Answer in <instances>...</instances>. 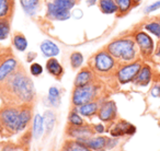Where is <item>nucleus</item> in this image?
Listing matches in <instances>:
<instances>
[{"instance_id": "72a5a7b5", "label": "nucleus", "mask_w": 160, "mask_h": 151, "mask_svg": "<svg viewBox=\"0 0 160 151\" xmlns=\"http://www.w3.org/2000/svg\"><path fill=\"white\" fill-rule=\"evenodd\" d=\"M158 9H160V0L151 3L150 6H148V7L145 9V12H146V13H150V12L156 11V10H158Z\"/></svg>"}, {"instance_id": "412c9836", "label": "nucleus", "mask_w": 160, "mask_h": 151, "mask_svg": "<svg viewBox=\"0 0 160 151\" xmlns=\"http://www.w3.org/2000/svg\"><path fill=\"white\" fill-rule=\"evenodd\" d=\"M99 9L105 14H113L118 11V7L114 0H99Z\"/></svg>"}, {"instance_id": "c85d7f7f", "label": "nucleus", "mask_w": 160, "mask_h": 151, "mask_svg": "<svg viewBox=\"0 0 160 151\" xmlns=\"http://www.w3.org/2000/svg\"><path fill=\"white\" fill-rule=\"evenodd\" d=\"M116 2V5H118V11L121 12V13H125V12H127L129 9L132 8V6H133V0H114Z\"/></svg>"}, {"instance_id": "a211bd4d", "label": "nucleus", "mask_w": 160, "mask_h": 151, "mask_svg": "<svg viewBox=\"0 0 160 151\" xmlns=\"http://www.w3.org/2000/svg\"><path fill=\"white\" fill-rule=\"evenodd\" d=\"M151 80V69L149 66H144L142 67V69L138 72L137 77L135 78V83L138 85H142V87H145L147 85Z\"/></svg>"}, {"instance_id": "a878e982", "label": "nucleus", "mask_w": 160, "mask_h": 151, "mask_svg": "<svg viewBox=\"0 0 160 151\" xmlns=\"http://www.w3.org/2000/svg\"><path fill=\"white\" fill-rule=\"evenodd\" d=\"M43 118H44V124L45 127H46V131L47 134H49L54 128V125H55L56 122V116L52 111H45Z\"/></svg>"}, {"instance_id": "393cba45", "label": "nucleus", "mask_w": 160, "mask_h": 151, "mask_svg": "<svg viewBox=\"0 0 160 151\" xmlns=\"http://www.w3.org/2000/svg\"><path fill=\"white\" fill-rule=\"evenodd\" d=\"M49 104L54 107H57L60 103V92L56 87H52L48 91V96H47Z\"/></svg>"}, {"instance_id": "9b49d317", "label": "nucleus", "mask_w": 160, "mask_h": 151, "mask_svg": "<svg viewBox=\"0 0 160 151\" xmlns=\"http://www.w3.org/2000/svg\"><path fill=\"white\" fill-rule=\"evenodd\" d=\"M94 81H96V73L90 67H86V68L81 69L76 76L73 85L75 87H83V85H87Z\"/></svg>"}, {"instance_id": "f03ea898", "label": "nucleus", "mask_w": 160, "mask_h": 151, "mask_svg": "<svg viewBox=\"0 0 160 151\" xmlns=\"http://www.w3.org/2000/svg\"><path fill=\"white\" fill-rule=\"evenodd\" d=\"M107 51L116 60L132 62L137 55L136 42L132 38H118L107 46Z\"/></svg>"}, {"instance_id": "c9c22d12", "label": "nucleus", "mask_w": 160, "mask_h": 151, "mask_svg": "<svg viewBox=\"0 0 160 151\" xmlns=\"http://www.w3.org/2000/svg\"><path fill=\"white\" fill-rule=\"evenodd\" d=\"M94 130H96V133H99V134H102L103 131H104V126L101 124H98L94 126Z\"/></svg>"}, {"instance_id": "f8f14e48", "label": "nucleus", "mask_w": 160, "mask_h": 151, "mask_svg": "<svg viewBox=\"0 0 160 151\" xmlns=\"http://www.w3.org/2000/svg\"><path fill=\"white\" fill-rule=\"evenodd\" d=\"M94 133H96L94 127H91L86 124L81 125V126H71L70 125V127H68V129H67V134L70 137H75L77 139L91 137Z\"/></svg>"}, {"instance_id": "7ed1b4c3", "label": "nucleus", "mask_w": 160, "mask_h": 151, "mask_svg": "<svg viewBox=\"0 0 160 151\" xmlns=\"http://www.w3.org/2000/svg\"><path fill=\"white\" fill-rule=\"evenodd\" d=\"M102 92V87L97 80L83 87H75L71 96V103L75 107L81 106L89 102L99 101Z\"/></svg>"}, {"instance_id": "473e14b6", "label": "nucleus", "mask_w": 160, "mask_h": 151, "mask_svg": "<svg viewBox=\"0 0 160 151\" xmlns=\"http://www.w3.org/2000/svg\"><path fill=\"white\" fill-rule=\"evenodd\" d=\"M30 71H31V73L34 77H38L43 72V67L40 64H38V62H34L30 67Z\"/></svg>"}, {"instance_id": "f257e3e1", "label": "nucleus", "mask_w": 160, "mask_h": 151, "mask_svg": "<svg viewBox=\"0 0 160 151\" xmlns=\"http://www.w3.org/2000/svg\"><path fill=\"white\" fill-rule=\"evenodd\" d=\"M34 96V85L21 65L0 85V98L2 99L5 104H32Z\"/></svg>"}, {"instance_id": "58836bf2", "label": "nucleus", "mask_w": 160, "mask_h": 151, "mask_svg": "<svg viewBox=\"0 0 160 151\" xmlns=\"http://www.w3.org/2000/svg\"><path fill=\"white\" fill-rule=\"evenodd\" d=\"M156 54H157L158 57H160V46H159V48H158V51H157V53H156Z\"/></svg>"}, {"instance_id": "2eb2a0df", "label": "nucleus", "mask_w": 160, "mask_h": 151, "mask_svg": "<svg viewBox=\"0 0 160 151\" xmlns=\"http://www.w3.org/2000/svg\"><path fill=\"white\" fill-rule=\"evenodd\" d=\"M77 140L81 141L88 148L93 149V150H101V149L107 146V141H108V139L105 137H92V136L91 137L82 138V139H77Z\"/></svg>"}, {"instance_id": "39448f33", "label": "nucleus", "mask_w": 160, "mask_h": 151, "mask_svg": "<svg viewBox=\"0 0 160 151\" xmlns=\"http://www.w3.org/2000/svg\"><path fill=\"white\" fill-rule=\"evenodd\" d=\"M116 66V59L105 49L100 51L90 60V68L96 75H109Z\"/></svg>"}, {"instance_id": "1a4fd4ad", "label": "nucleus", "mask_w": 160, "mask_h": 151, "mask_svg": "<svg viewBox=\"0 0 160 151\" xmlns=\"http://www.w3.org/2000/svg\"><path fill=\"white\" fill-rule=\"evenodd\" d=\"M118 114V109L116 104L113 101H105L99 107L98 116L103 122H111L116 117Z\"/></svg>"}, {"instance_id": "dca6fc26", "label": "nucleus", "mask_w": 160, "mask_h": 151, "mask_svg": "<svg viewBox=\"0 0 160 151\" xmlns=\"http://www.w3.org/2000/svg\"><path fill=\"white\" fill-rule=\"evenodd\" d=\"M99 107H100L99 101H94V102L86 103V104L81 105V106L76 107V111L79 114H81V115L86 116V117H90V116H93L96 114H98Z\"/></svg>"}, {"instance_id": "2f4dec72", "label": "nucleus", "mask_w": 160, "mask_h": 151, "mask_svg": "<svg viewBox=\"0 0 160 151\" xmlns=\"http://www.w3.org/2000/svg\"><path fill=\"white\" fill-rule=\"evenodd\" d=\"M53 2L67 10H71L76 5V0H53Z\"/></svg>"}, {"instance_id": "5701e85b", "label": "nucleus", "mask_w": 160, "mask_h": 151, "mask_svg": "<svg viewBox=\"0 0 160 151\" xmlns=\"http://www.w3.org/2000/svg\"><path fill=\"white\" fill-rule=\"evenodd\" d=\"M44 131V118L40 115L36 114L33 120V136L35 139H38L41 136L43 135Z\"/></svg>"}, {"instance_id": "ea45409f", "label": "nucleus", "mask_w": 160, "mask_h": 151, "mask_svg": "<svg viewBox=\"0 0 160 151\" xmlns=\"http://www.w3.org/2000/svg\"><path fill=\"white\" fill-rule=\"evenodd\" d=\"M133 1H134V2H135V3H138V2H140L142 0H133Z\"/></svg>"}, {"instance_id": "b1692460", "label": "nucleus", "mask_w": 160, "mask_h": 151, "mask_svg": "<svg viewBox=\"0 0 160 151\" xmlns=\"http://www.w3.org/2000/svg\"><path fill=\"white\" fill-rule=\"evenodd\" d=\"M13 45L19 51H24L28 47V41L25 38L24 34L21 32H16L13 35Z\"/></svg>"}, {"instance_id": "ddd939ff", "label": "nucleus", "mask_w": 160, "mask_h": 151, "mask_svg": "<svg viewBox=\"0 0 160 151\" xmlns=\"http://www.w3.org/2000/svg\"><path fill=\"white\" fill-rule=\"evenodd\" d=\"M14 12V0H0V21L10 22Z\"/></svg>"}, {"instance_id": "20e7f679", "label": "nucleus", "mask_w": 160, "mask_h": 151, "mask_svg": "<svg viewBox=\"0 0 160 151\" xmlns=\"http://www.w3.org/2000/svg\"><path fill=\"white\" fill-rule=\"evenodd\" d=\"M21 105L5 104L0 107V128L8 135L19 133V116Z\"/></svg>"}, {"instance_id": "4468645a", "label": "nucleus", "mask_w": 160, "mask_h": 151, "mask_svg": "<svg viewBox=\"0 0 160 151\" xmlns=\"http://www.w3.org/2000/svg\"><path fill=\"white\" fill-rule=\"evenodd\" d=\"M136 131V128L129 123L122 120V122H118L115 126L113 127V129L111 130V135L113 137H120V136L124 135H133Z\"/></svg>"}, {"instance_id": "e433bc0d", "label": "nucleus", "mask_w": 160, "mask_h": 151, "mask_svg": "<svg viewBox=\"0 0 160 151\" xmlns=\"http://www.w3.org/2000/svg\"><path fill=\"white\" fill-rule=\"evenodd\" d=\"M2 151H18L16 148H13V147H5V148L2 149Z\"/></svg>"}, {"instance_id": "7c9ffc66", "label": "nucleus", "mask_w": 160, "mask_h": 151, "mask_svg": "<svg viewBox=\"0 0 160 151\" xmlns=\"http://www.w3.org/2000/svg\"><path fill=\"white\" fill-rule=\"evenodd\" d=\"M145 30L149 32V33L153 34L155 36L160 38V23L158 22H150L148 24L145 25Z\"/></svg>"}, {"instance_id": "f704fd0d", "label": "nucleus", "mask_w": 160, "mask_h": 151, "mask_svg": "<svg viewBox=\"0 0 160 151\" xmlns=\"http://www.w3.org/2000/svg\"><path fill=\"white\" fill-rule=\"evenodd\" d=\"M151 95L153 98H159L160 96V85H155V87L151 89Z\"/></svg>"}, {"instance_id": "9d476101", "label": "nucleus", "mask_w": 160, "mask_h": 151, "mask_svg": "<svg viewBox=\"0 0 160 151\" xmlns=\"http://www.w3.org/2000/svg\"><path fill=\"white\" fill-rule=\"evenodd\" d=\"M135 42H136V45L139 47L142 55L148 56V55H150V54H152L153 41L147 33H145V32H138V33H136Z\"/></svg>"}, {"instance_id": "aec40b11", "label": "nucleus", "mask_w": 160, "mask_h": 151, "mask_svg": "<svg viewBox=\"0 0 160 151\" xmlns=\"http://www.w3.org/2000/svg\"><path fill=\"white\" fill-rule=\"evenodd\" d=\"M60 151H91V149L79 140H68L64 144Z\"/></svg>"}, {"instance_id": "f3484780", "label": "nucleus", "mask_w": 160, "mask_h": 151, "mask_svg": "<svg viewBox=\"0 0 160 151\" xmlns=\"http://www.w3.org/2000/svg\"><path fill=\"white\" fill-rule=\"evenodd\" d=\"M46 70L48 71L49 75H52L53 77H55L56 79L62 78V73H64V69L62 66L59 64L57 59H55L54 57L49 58L46 62Z\"/></svg>"}, {"instance_id": "a19ab883", "label": "nucleus", "mask_w": 160, "mask_h": 151, "mask_svg": "<svg viewBox=\"0 0 160 151\" xmlns=\"http://www.w3.org/2000/svg\"><path fill=\"white\" fill-rule=\"evenodd\" d=\"M98 151H104V150H98Z\"/></svg>"}, {"instance_id": "cd10ccee", "label": "nucleus", "mask_w": 160, "mask_h": 151, "mask_svg": "<svg viewBox=\"0 0 160 151\" xmlns=\"http://www.w3.org/2000/svg\"><path fill=\"white\" fill-rule=\"evenodd\" d=\"M68 123L71 126H81L85 124L83 119L81 118V116L78 114L77 111H72L68 116Z\"/></svg>"}, {"instance_id": "4c0bfd02", "label": "nucleus", "mask_w": 160, "mask_h": 151, "mask_svg": "<svg viewBox=\"0 0 160 151\" xmlns=\"http://www.w3.org/2000/svg\"><path fill=\"white\" fill-rule=\"evenodd\" d=\"M96 2H97V0H89V1H88V5H89V6H93Z\"/></svg>"}, {"instance_id": "bb28decb", "label": "nucleus", "mask_w": 160, "mask_h": 151, "mask_svg": "<svg viewBox=\"0 0 160 151\" xmlns=\"http://www.w3.org/2000/svg\"><path fill=\"white\" fill-rule=\"evenodd\" d=\"M83 62V56L79 51H73L70 55V65L72 69H78Z\"/></svg>"}, {"instance_id": "4be33fe9", "label": "nucleus", "mask_w": 160, "mask_h": 151, "mask_svg": "<svg viewBox=\"0 0 160 151\" xmlns=\"http://www.w3.org/2000/svg\"><path fill=\"white\" fill-rule=\"evenodd\" d=\"M20 3L29 16H34L40 7V0H20Z\"/></svg>"}, {"instance_id": "c756f323", "label": "nucleus", "mask_w": 160, "mask_h": 151, "mask_svg": "<svg viewBox=\"0 0 160 151\" xmlns=\"http://www.w3.org/2000/svg\"><path fill=\"white\" fill-rule=\"evenodd\" d=\"M10 33V22L0 21V41H3L8 37Z\"/></svg>"}, {"instance_id": "6e6552de", "label": "nucleus", "mask_w": 160, "mask_h": 151, "mask_svg": "<svg viewBox=\"0 0 160 151\" xmlns=\"http://www.w3.org/2000/svg\"><path fill=\"white\" fill-rule=\"evenodd\" d=\"M46 17L49 20L54 21H65L69 19L70 17V10L64 9V8L59 7L56 3L52 2L47 3L46 8Z\"/></svg>"}, {"instance_id": "423d86ee", "label": "nucleus", "mask_w": 160, "mask_h": 151, "mask_svg": "<svg viewBox=\"0 0 160 151\" xmlns=\"http://www.w3.org/2000/svg\"><path fill=\"white\" fill-rule=\"evenodd\" d=\"M20 67L19 60L12 54L0 56V85Z\"/></svg>"}, {"instance_id": "0eeeda50", "label": "nucleus", "mask_w": 160, "mask_h": 151, "mask_svg": "<svg viewBox=\"0 0 160 151\" xmlns=\"http://www.w3.org/2000/svg\"><path fill=\"white\" fill-rule=\"evenodd\" d=\"M142 64L139 61H134L129 62L127 65H124L123 67H121L118 70V79L120 81V83L125 85V83H128L131 81H134L135 78L137 77L138 72L142 69Z\"/></svg>"}, {"instance_id": "6ab92c4d", "label": "nucleus", "mask_w": 160, "mask_h": 151, "mask_svg": "<svg viewBox=\"0 0 160 151\" xmlns=\"http://www.w3.org/2000/svg\"><path fill=\"white\" fill-rule=\"evenodd\" d=\"M41 51L44 54V56L51 57V58L55 57V56H57L58 54H59V48H58L57 45L54 42L48 41V40L42 42V44H41Z\"/></svg>"}, {"instance_id": "79ce46f5", "label": "nucleus", "mask_w": 160, "mask_h": 151, "mask_svg": "<svg viewBox=\"0 0 160 151\" xmlns=\"http://www.w3.org/2000/svg\"><path fill=\"white\" fill-rule=\"evenodd\" d=\"M0 56H1V55H0Z\"/></svg>"}]
</instances>
